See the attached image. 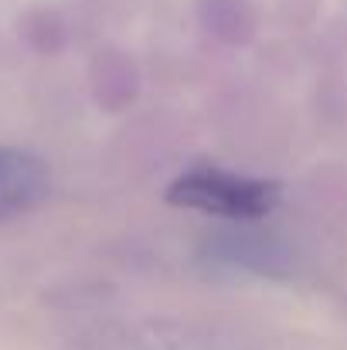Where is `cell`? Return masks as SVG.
I'll use <instances>...</instances> for the list:
<instances>
[{
    "instance_id": "obj_2",
    "label": "cell",
    "mask_w": 347,
    "mask_h": 350,
    "mask_svg": "<svg viewBox=\"0 0 347 350\" xmlns=\"http://www.w3.org/2000/svg\"><path fill=\"white\" fill-rule=\"evenodd\" d=\"M51 187V174L41 157L14 146H0V221L31 211Z\"/></svg>"
},
{
    "instance_id": "obj_1",
    "label": "cell",
    "mask_w": 347,
    "mask_h": 350,
    "mask_svg": "<svg viewBox=\"0 0 347 350\" xmlns=\"http://www.w3.org/2000/svg\"><path fill=\"white\" fill-rule=\"evenodd\" d=\"M167 198L181 208H194V211H205V215L262 218L276 208L279 187L272 180H262V177H245V174H231V170L201 167V170L181 174L170 184Z\"/></svg>"
}]
</instances>
